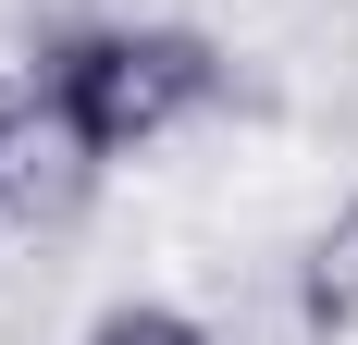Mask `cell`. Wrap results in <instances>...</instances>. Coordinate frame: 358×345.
<instances>
[{
	"instance_id": "cell-1",
	"label": "cell",
	"mask_w": 358,
	"mask_h": 345,
	"mask_svg": "<svg viewBox=\"0 0 358 345\" xmlns=\"http://www.w3.org/2000/svg\"><path fill=\"white\" fill-rule=\"evenodd\" d=\"M62 99L87 111V136H99L111 161H161L198 111H222V50L198 25H136V13H111V25H87L62 50Z\"/></svg>"
},
{
	"instance_id": "cell-4",
	"label": "cell",
	"mask_w": 358,
	"mask_h": 345,
	"mask_svg": "<svg viewBox=\"0 0 358 345\" xmlns=\"http://www.w3.org/2000/svg\"><path fill=\"white\" fill-rule=\"evenodd\" d=\"M87 345H210V321L173 309V296H124V309L87 321Z\"/></svg>"
},
{
	"instance_id": "cell-2",
	"label": "cell",
	"mask_w": 358,
	"mask_h": 345,
	"mask_svg": "<svg viewBox=\"0 0 358 345\" xmlns=\"http://www.w3.org/2000/svg\"><path fill=\"white\" fill-rule=\"evenodd\" d=\"M111 148L87 136V111L62 99V74L50 87H0V222H25V235H62L74 210L99 198Z\"/></svg>"
},
{
	"instance_id": "cell-3",
	"label": "cell",
	"mask_w": 358,
	"mask_h": 345,
	"mask_svg": "<svg viewBox=\"0 0 358 345\" xmlns=\"http://www.w3.org/2000/svg\"><path fill=\"white\" fill-rule=\"evenodd\" d=\"M296 321L322 345H358V198H334L296 247Z\"/></svg>"
}]
</instances>
